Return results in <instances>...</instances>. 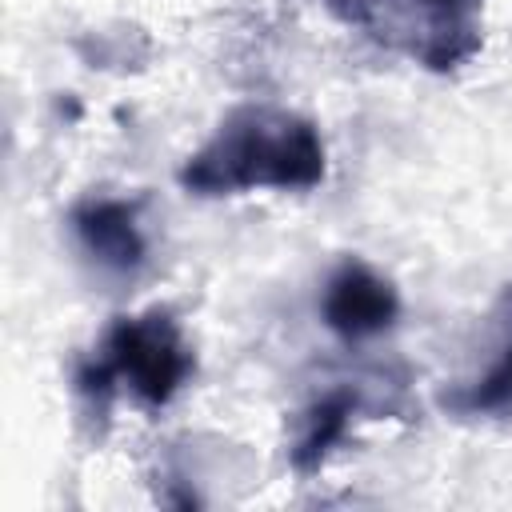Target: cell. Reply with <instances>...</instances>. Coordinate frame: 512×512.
I'll return each instance as SVG.
<instances>
[{"label":"cell","mask_w":512,"mask_h":512,"mask_svg":"<svg viewBox=\"0 0 512 512\" xmlns=\"http://www.w3.org/2000/svg\"><path fill=\"white\" fill-rule=\"evenodd\" d=\"M72 232L80 248L108 272L132 276L144 264V232H140V200L88 196L72 208Z\"/></svg>","instance_id":"5"},{"label":"cell","mask_w":512,"mask_h":512,"mask_svg":"<svg viewBox=\"0 0 512 512\" xmlns=\"http://www.w3.org/2000/svg\"><path fill=\"white\" fill-rule=\"evenodd\" d=\"M328 152L320 128L276 104H240L180 164L176 180L200 200L240 196L252 188L308 192L324 180Z\"/></svg>","instance_id":"1"},{"label":"cell","mask_w":512,"mask_h":512,"mask_svg":"<svg viewBox=\"0 0 512 512\" xmlns=\"http://www.w3.org/2000/svg\"><path fill=\"white\" fill-rule=\"evenodd\" d=\"M504 328H508V340L500 348V360L484 372V380H476L456 396H444L452 412H500L512 404V292L504 296Z\"/></svg>","instance_id":"7"},{"label":"cell","mask_w":512,"mask_h":512,"mask_svg":"<svg viewBox=\"0 0 512 512\" xmlns=\"http://www.w3.org/2000/svg\"><path fill=\"white\" fill-rule=\"evenodd\" d=\"M196 372L192 344L168 308H148L140 316H116L100 340L96 360L76 368V392L88 400L92 416L112 408L124 384L144 408H164Z\"/></svg>","instance_id":"2"},{"label":"cell","mask_w":512,"mask_h":512,"mask_svg":"<svg viewBox=\"0 0 512 512\" xmlns=\"http://www.w3.org/2000/svg\"><path fill=\"white\" fill-rule=\"evenodd\" d=\"M344 24L412 64L448 76L484 48V0H324Z\"/></svg>","instance_id":"3"},{"label":"cell","mask_w":512,"mask_h":512,"mask_svg":"<svg viewBox=\"0 0 512 512\" xmlns=\"http://www.w3.org/2000/svg\"><path fill=\"white\" fill-rule=\"evenodd\" d=\"M320 316L340 340H368V336H380L396 324L400 292L388 276H380L364 260L348 256L336 264V272L324 284Z\"/></svg>","instance_id":"4"},{"label":"cell","mask_w":512,"mask_h":512,"mask_svg":"<svg viewBox=\"0 0 512 512\" xmlns=\"http://www.w3.org/2000/svg\"><path fill=\"white\" fill-rule=\"evenodd\" d=\"M364 408V392L360 388H348V384H336L328 392H320L304 412H300V424H296V436L288 444V464L296 476H316L324 468V460L332 456V448L348 436L356 412Z\"/></svg>","instance_id":"6"}]
</instances>
